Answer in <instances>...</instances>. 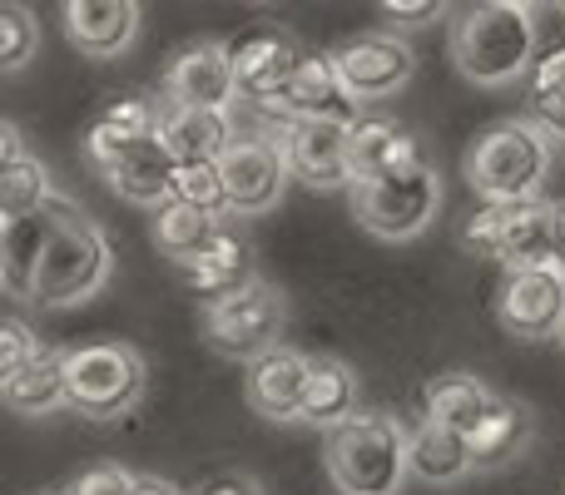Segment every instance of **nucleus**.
Instances as JSON below:
<instances>
[{
	"label": "nucleus",
	"mask_w": 565,
	"mask_h": 495,
	"mask_svg": "<svg viewBox=\"0 0 565 495\" xmlns=\"http://www.w3.org/2000/svg\"><path fill=\"white\" fill-rule=\"evenodd\" d=\"M526 95H531V109L565 105V40L536 60V69L526 75Z\"/></svg>",
	"instance_id": "33"
},
{
	"label": "nucleus",
	"mask_w": 565,
	"mask_h": 495,
	"mask_svg": "<svg viewBox=\"0 0 565 495\" xmlns=\"http://www.w3.org/2000/svg\"><path fill=\"white\" fill-rule=\"evenodd\" d=\"M332 65H338V79L358 109L382 105V99H397L402 89L417 79V50L402 35H387V30H367V35H352L332 50Z\"/></svg>",
	"instance_id": "9"
},
{
	"label": "nucleus",
	"mask_w": 565,
	"mask_h": 495,
	"mask_svg": "<svg viewBox=\"0 0 565 495\" xmlns=\"http://www.w3.org/2000/svg\"><path fill=\"white\" fill-rule=\"evenodd\" d=\"M189 495H264V486H258V476H248V471H214V476H204Z\"/></svg>",
	"instance_id": "37"
},
{
	"label": "nucleus",
	"mask_w": 565,
	"mask_h": 495,
	"mask_svg": "<svg viewBox=\"0 0 565 495\" xmlns=\"http://www.w3.org/2000/svg\"><path fill=\"white\" fill-rule=\"evenodd\" d=\"M50 228H55V204L40 208V214L6 218V224H0V282H6L10 298L30 302V282H35Z\"/></svg>",
	"instance_id": "27"
},
{
	"label": "nucleus",
	"mask_w": 565,
	"mask_h": 495,
	"mask_svg": "<svg viewBox=\"0 0 565 495\" xmlns=\"http://www.w3.org/2000/svg\"><path fill=\"white\" fill-rule=\"evenodd\" d=\"M234 79H238V99H254L258 109L274 105L282 89L298 79V69L308 65V50L298 45V35L282 25L248 30L244 40H234Z\"/></svg>",
	"instance_id": "12"
},
{
	"label": "nucleus",
	"mask_w": 565,
	"mask_h": 495,
	"mask_svg": "<svg viewBox=\"0 0 565 495\" xmlns=\"http://www.w3.org/2000/svg\"><path fill=\"white\" fill-rule=\"evenodd\" d=\"M218 174H224L228 214L258 218L282 204V189H288L292 169H288V154H282V144L274 134V139H238V144L218 159Z\"/></svg>",
	"instance_id": "11"
},
{
	"label": "nucleus",
	"mask_w": 565,
	"mask_h": 495,
	"mask_svg": "<svg viewBox=\"0 0 565 495\" xmlns=\"http://www.w3.org/2000/svg\"><path fill=\"white\" fill-rule=\"evenodd\" d=\"M264 109L278 115L282 125H358L362 119L358 99L342 89L332 55H308V65L298 69V79Z\"/></svg>",
	"instance_id": "14"
},
{
	"label": "nucleus",
	"mask_w": 565,
	"mask_h": 495,
	"mask_svg": "<svg viewBox=\"0 0 565 495\" xmlns=\"http://www.w3.org/2000/svg\"><path fill=\"white\" fill-rule=\"evenodd\" d=\"M561 15H565V6H561Z\"/></svg>",
	"instance_id": "40"
},
{
	"label": "nucleus",
	"mask_w": 565,
	"mask_h": 495,
	"mask_svg": "<svg viewBox=\"0 0 565 495\" xmlns=\"http://www.w3.org/2000/svg\"><path fill=\"white\" fill-rule=\"evenodd\" d=\"M159 139H164V149L179 164H218L238 144V129L234 115H224V109L164 105L159 109Z\"/></svg>",
	"instance_id": "20"
},
{
	"label": "nucleus",
	"mask_w": 565,
	"mask_h": 495,
	"mask_svg": "<svg viewBox=\"0 0 565 495\" xmlns=\"http://www.w3.org/2000/svg\"><path fill=\"white\" fill-rule=\"evenodd\" d=\"M40 352H45V342H40L20 318L0 322V377H15V372L25 367V362H35Z\"/></svg>",
	"instance_id": "34"
},
{
	"label": "nucleus",
	"mask_w": 565,
	"mask_h": 495,
	"mask_svg": "<svg viewBox=\"0 0 565 495\" xmlns=\"http://www.w3.org/2000/svg\"><path fill=\"white\" fill-rule=\"evenodd\" d=\"M497 401H501L497 391H491L481 377H471V372H447V377H431L427 391H422V411H427V421L461 431V437H471V431H477L481 421L497 411Z\"/></svg>",
	"instance_id": "25"
},
{
	"label": "nucleus",
	"mask_w": 565,
	"mask_h": 495,
	"mask_svg": "<svg viewBox=\"0 0 565 495\" xmlns=\"http://www.w3.org/2000/svg\"><path fill=\"white\" fill-rule=\"evenodd\" d=\"M407 437L392 411H358L322 437V466L338 495H397L412 476Z\"/></svg>",
	"instance_id": "4"
},
{
	"label": "nucleus",
	"mask_w": 565,
	"mask_h": 495,
	"mask_svg": "<svg viewBox=\"0 0 565 495\" xmlns=\"http://www.w3.org/2000/svg\"><path fill=\"white\" fill-rule=\"evenodd\" d=\"M461 244L497 258L507 272H531L565 262V204H481L461 224Z\"/></svg>",
	"instance_id": "5"
},
{
	"label": "nucleus",
	"mask_w": 565,
	"mask_h": 495,
	"mask_svg": "<svg viewBox=\"0 0 565 495\" xmlns=\"http://www.w3.org/2000/svg\"><path fill=\"white\" fill-rule=\"evenodd\" d=\"M497 322L516 342H561L565 327V262L507 272L497 288Z\"/></svg>",
	"instance_id": "10"
},
{
	"label": "nucleus",
	"mask_w": 565,
	"mask_h": 495,
	"mask_svg": "<svg viewBox=\"0 0 565 495\" xmlns=\"http://www.w3.org/2000/svg\"><path fill=\"white\" fill-rule=\"evenodd\" d=\"M348 164H352V184H372V179L402 174L412 164H427L417 134L407 125L387 115H362L358 125L348 129Z\"/></svg>",
	"instance_id": "19"
},
{
	"label": "nucleus",
	"mask_w": 565,
	"mask_h": 495,
	"mask_svg": "<svg viewBox=\"0 0 565 495\" xmlns=\"http://www.w3.org/2000/svg\"><path fill=\"white\" fill-rule=\"evenodd\" d=\"M145 10L135 0H65L60 6V25L65 40L85 60H119L139 35Z\"/></svg>",
	"instance_id": "17"
},
{
	"label": "nucleus",
	"mask_w": 565,
	"mask_h": 495,
	"mask_svg": "<svg viewBox=\"0 0 565 495\" xmlns=\"http://www.w3.org/2000/svg\"><path fill=\"white\" fill-rule=\"evenodd\" d=\"M70 347H45L35 362L0 377V397L15 417H50V411H70V381H65Z\"/></svg>",
	"instance_id": "22"
},
{
	"label": "nucleus",
	"mask_w": 565,
	"mask_h": 495,
	"mask_svg": "<svg viewBox=\"0 0 565 495\" xmlns=\"http://www.w3.org/2000/svg\"><path fill=\"white\" fill-rule=\"evenodd\" d=\"M65 381H70V411L75 417L119 421L145 401L149 362L129 342H85V347H70Z\"/></svg>",
	"instance_id": "6"
},
{
	"label": "nucleus",
	"mask_w": 565,
	"mask_h": 495,
	"mask_svg": "<svg viewBox=\"0 0 565 495\" xmlns=\"http://www.w3.org/2000/svg\"><path fill=\"white\" fill-rule=\"evenodd\" d=\"M348 417H358V372L342 357H312V381L302 397L298 421L302 427H342Z\"/></svg>",
	"instance_id": "28"
},
{
	"label": "nucleus",
	"mask_w": 565,
	"mask_h": 495,
	"mask_svg": "<svg viewBox=\"0 0 565 495\" xmlns=\"http://www.w3.org/2000/svg\"><path fill=\"white\" fill-rule=\"evenodd\" d=\"M348 129L352 125H282L278 144L288 154L292 179H302L318 194H352V164H348Z\"/></svg>",
	"instance_id": "16"
},
{
	"label": "nucleus",
	"mask_w": 565,
	"mask_h": 495,
	"mask_svg": "<svg viewBox=\"0 0 565 495\" xmlns=\"http://www.w3.org/2000/svg\"><path fill=\"white\" fill-rule=\"evenodd\" d=\"M407 461H412V476L427 481V486H457L467 481L471 471V437L451 427H437V421H422L412 427L407 437Z\"/></svg>",
	"instance_id": "26"
},
{
	"label": "nucleus",
	"mask_w": 565,
	"mask_h": 495,
	"mask_svg": "<svg viewBox=\"0 0 565 495\" xmlns=\"http://www.w3.org/2000/svg\"><path fill=\"white\" fill-rule=\"evenodd\" d=\"M30 495H65V491H30Z\"/></svg>",
	"instance_id": "38"
},
{
	"label": "nucleus",
	"mask_w": 565,
	"mask_h": 495,
	"mask_svg": "<svg viewBox=\"0 0 565 495\" xmlns=\"http://www.w3.org/2000/svg\"><path fill=\"white\" fill-rule=\"evenodd\" d=\"M228 218H214V214H204V208H189V204H169V208H159L154 214V248L164 252L174 268H189V262L199 258L209 244H214V234L224 228Z\"/></svg>",
	"instance_id": "29"
},
{
	"label": "nucleus",
	"mask_w": 565,
	"mask_h": 495,
	"mask_svg": "<svg viewBox=\"0 0 565 495\" xmlns=\"http://www.w3.org/2000/svg\"><path fill=\"white\" fill-rule=\"evenodd\" d=\"M109 278H115V248H109L105 228L60 194L55 228H50L35 282H30V302L35 308H79V302L99 298Z\"/></svg>",
	"instance_id": "2"
},
{
	"label": "nucleus",
	"mask_w": 565,
	"mask_h": 495,
	"mask_svg": "<svg viewBox=\"0 0 565 495\" xmlns=\"http://www.w3.org/2000/svg\"><path fill=\"white\" fill-rule=\"evenodd\" d=\"M352 218L382 244H407L437 224L441 208V174L431 164H412L402 174L352 184Z\"/></svg>",
	"instance_id": "7"
},
{
	"label": "nucleus",
	"mask_w": 565,
	"mask_h": 495,
	"mask_svg": "<svg viewBox=\"0 0 565 495\" xmlns=\"http://www.w3.org/2000/svg\"><path fill=\"white\" fill-rule=\"evenodd\" d=\"M40 55V20L25 6H0V69L20 75Z\"/></svg>",
	"instance_id": "31"
},
{
	"label": "nucleus",
	"mask_w": 565,
	"mask_h": 495,
	"mask_svg": "<svg viewBox=\"0 0 565 495\" xmlns=\"http://www.w3.org/2000/svg\"><path fill=\"white\" fill-rule=\"evenodd\" d=\"M536 6L487 0L451 20V65L477 89H507L536 69Z\"/></svg>",
	"instance_id": "1"
},
{
	"label": "nucleus",
	"mask_w": 565,
	"mask_h": 495,
	"mask_svg": "<svg viewBox=\"0 0 565 495\" xmlns=\"http://www.w3.org/2000/svg\"><path fill=\"white\" fill-rule=\"evenodd\" d=\"M65 495H139V476L125 466H95L70 481Z\"/></svg>",
	"instance_id": "35"
},
{
	"label": "nucleus",
	"mask_w": 565,
	"mask_h": 495,
	"mask_svg": "<svg viewBox=\"0 0 565 495\" xmlns=\"http://www.w3.org/2000/svg\"><path fill=\"white\" fill-rule=\"evenodd\" d=\"M531 441H536V417H531V407L526 401L501 397L497 411L471 431V466L477 471H507L526 456Z\"/></svg>",
	"instance_id": "24"
},
{
	"label": "nucleus",
	"mask_w": 565,
	"mask_h": 495,
	"mask_svg": "<svg viewBox=\"0 0 565 495\" xmlns=\"http://www.w3.org/2000/svg\"><path fill=\"white\" fill-rule=\"evenodd\" d=\"M55 184H50V169L35 154L15 159V164H0V214L6 218H25L40 208L55 204Z\"/></svg>",
	"instance_id": "30"
},
{
	"label": "nucleus",
	"mask_w": 565,
	"mask_h": 495,
	"mask_svg": "<svg viewBox=\"0 0 565 495\" xmlns=\"http://www.w3.org/2000/svg\"><path fill=\"white\" fill-rule=\"evenodd\" d=\"M159 109L164 105H149L145 95L109 99V105L85 125V139H79V144H85V159L99 169V174H109L119 159H129L145 144H154L159 139Z\"/></svg>",
	"instance_id": "15"
},
{
	"label": "nucleus",
	"mask_w": 565,
	"mask_h": 495,
	"mask_svg": "<svg viewBox=\"0 0 565 495\" xmlns=\"http://www.w3.org/2000/svg\"><path fill=\"white\" fill-rule=\"evenodd\" d=\"M179 272H184V282L199 292V298H204V308H209V302L234 298V292H244L248 282L258 278V272H254V252H248V244L238 238L234 224L218 228L214 244H209L194 262H189V268H179Z\"/></svg>",
	"instance_id": "21"
},
{
	"label": "nucleus",
	"mask_w": 565,
	"mask_h": 495,
	"mask_svg": "<svg viewBox=\"0 0 565 495\" xmlns=\"http://www.w3.org/2000/svg\"><path fill=\"white\" fill-rule=\"evenodd\" d=\"M109 189H115L125 204H139V208H169L174 204V179H179V159L164 149V139L154 144L135 149L129 159H119L109 174H99Z\"/></svg>",
	"instance_id": "23"
},
{
	"label": "nucleus",
	"mask_w": 565,
	"mask_h": 495,
	"mask_svg": "<svg viewBox=\"0 0 565 495\" xmlns=\"http://www.w3.org/2000/svg\"><path fill=\"white\" fill-rule=\"evenodd\" d=\"M377 10L392 20V25H427V20L447 15V6H437V0H382Z\"/></svg>",
	"instance_id": "36"
},
{
	"label": "nucleus",
	"mask_w": 565,
	"mask_h": 495,
	"mask_svg": "<svg viewBox=\"0 0 565 495\" xmlns=\"http://www.w3.org/2000/svg\"><path fill=\"white\" fill-rule=\"evenodd\" d=\"M288 327V298L268 278H254L244 292L204 308V342L228 362H258L264 352L282 347Z\"/></svg>",
	"instance_id": "8"
},
{
	"label": "nucleus",
	"mask_w": 565,
	"mask_h": 495,
	"mask_svg": "<svg viewBox=\"0 0 565 495\" xmlns=\"http://www.w3.org/2000/svg\"><path fill=\"white\" fill-rule=\"evenodd\" d=\"M238 79H234V50L224 40H194L184 45L164 69V105L184 109H234Z\"/></svg>",
	"instance_id": "13"
},
{
	"label": "nucleus",
	"mask_w": 565,
	"mask_h": 495,
	"mask_svg": "<svg viewBox=\"0 0 565 495\" xmlns=\"http://www.w3.org/2000/svg\"><path fill=\"white\" fill-rule=\"evenodd\" d=\"M561 352H565V327H561Z\"/></svg>",
	"instance_id": "39"
},
{
	"label": "nucleus",
	"mask_w": 565,
	"mask_h": 495,
	"mask_svg": "<svg viewBox=\"0 0 565 495\" xmlns=\"http://www.w3.org/2000/svg\"><path fill=\"white\" fill-rule=\"evenodd\" d=\"M551 134L536 119H497L461 154V174L487 204H531L551 179Z\"/></svg>",
	"instance_id": "3"
},
{
	"label": "nucleus",
	"mask_w": 565,
	"mask_h": 495,
	"mask_svg": "<svg viewBox=\"0 0 565 495\" xmlns=\"http://www.w3.org/2000/svg\"><path fill=\"white\" fill-rule=\"evenodd\" d=\"M174 198L189 204V208H204V214H214V218H234L228 214V194H224V174H218V164H179Z\"/></svg>",
	"instance_id": "32"
},
{
	"label": "nucleus",
	"mask_w": 565,
	"mask_h": 495,
	"mask_svg": "<svg viewBox=\"0 0 565 495\" xmlns=\"http://www.w3.org/2000/svg\"><path fill=\"white\" fill-rule=\"evenodd\" d=\"M312 381V357L298 347H274L258 362H248L244 397L264 421H298L302 397Z\"/></svg>",
	"instance_id": "18"
}]
</instances>
